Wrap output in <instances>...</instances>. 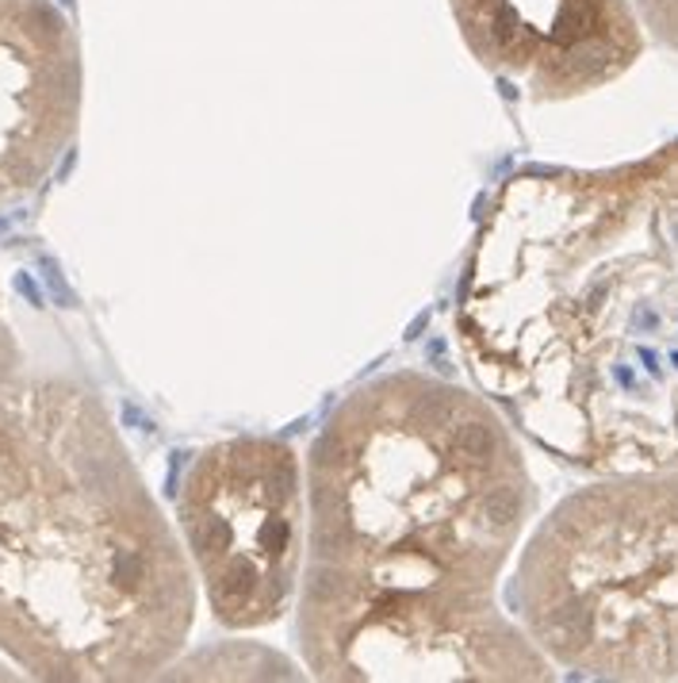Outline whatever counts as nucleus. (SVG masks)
<instances>
[{
	"label": "nucleus",
	"mask_w": 678,
	"mask_h": 683,
	"mask_svg": "<svg viewBox=\"0 0 678 683\" xmlns=\"http://www.w3.org/2000/svg\"><path fill=\"white\" fill-rule=\"evenodd\" d=\"M196 568L100 395L20 377L0 400V652L50 683L177 664Z\"/></svg>",
	"instance_id": "7ed1b4c3"
},
{
	"label": "nucleus",
	"mask_w": 678,
	"mask_h": 683,
	"mask_svg": "<svg viewBox=\"0 0 678 683\" xmlns=\"http://www.w3.org/2000/svg\"><path fill=\"white\" fill-rule=\"evenodd\" d=\"M4 676H8V672H4V668H0V679H4Z\"/></svg>",
	"instance_id": "9d476101"
},
{
	"label": "nucleus",
	"mask_w": 678,
	"mask_h": 683,
	"mask_svg": "<svg viewBox=\"0 0 678 683\" xmlns=\"http://www.w3.org/2000/svg\"><path fill=\"white\" fill-rule=\"evenodd\" d=\"M644 31L678 54V0H632Z\"/></svg>",
	"instance_id": "6e6552de"
},
{
	"label": "nucleus",
	"mask_w": 678,
	"mask_h": 683,
	"mask_svg": "<svg viewBox=\"0 0 678 683\" xmlns=\"http://www.w3.org/2000/svg\"><path fill=\"white\" fill-rule=\"evenodd\" d=\"M81 42L54 0H0V208L54 173L81 123Z\"/></svg>",
	"instance_id": "0eeeda50"
},
{
	"label": "nucleus",
	"mask_w": 678,
	"mask_h": 683,
	"mask_svg": "<svg viewBox=\"0 0 678 683\" xmlns=\"http://www.w3.org/2000/svg\"><path fill=\"white\" fill-rule=\"evenodd\" d=\"M23 353H20V342L16 334H12V326L4 319V307H0V400H4V392L23 377Z\"/></svg>",
	"instance_id": "1a4fd4ad"
},
{
	"label": "nucleus",
	"mask_w": 678,
	"mask_h": 683,
	"mask_svg": "<svg viewBox=\"0 0 678 683\" xmlns=\"http://www.w3.org/2000/svg\"><path fill=\"white\" fill-rule=\"evenodd\" d=\"M177 522L219 625L261 630L292 607L307 553V480L287 442L207 446L184 473Z\"/></svg>",
	"instance_id": "39448f33"
},
{
	"label": "nucleus",
	"mask_w": 678,
	"mask_h": 683,
	"mask_svg": "<svg viewBox=\"0 0 678 683\" xmlns=\"http://www.w3.org/2000/svg\"><path fill=\"white\" fill-rule=\"evenodd\" d=\"M537 507L506 415L449 380L387 373L345 395L307 457L295 642L311 676L548 679L498 607Z\"/></svg>",
	"instance_id": "f257e3e1"
},
{
	"label": "nucleus",
	"mask_w": 678,
	"mask_h": 683,
	"mask_svg": "<svg viewBox=\"0 0 678 683\" xmlns=\"http://www.w3.org/2000/svg\"><path fill=\"white\" fill-rule=\"evenodd\" d=\"M480 392L579 473H678V142L510 177L456 296Z\"/></svg>",
	"instance_id": "f03ea898"
},
{
	"label": "nucleus",
	"mask_w": 678,
	"mask_h": 683,
	"mask_svg": "<svg viewBox=\"0 0 678 683\" xmlns=\"http://www.w3.org/2000/svg\"><path fill=\"white\" fill-rule=\"evenodd\" d=\"M510 603L556 668L678 679V473H613L559 500L517 557Z\"/></svg>",
	"instance_id": "20e7f679"
},
{
	"label": "nucleus",
	"mask_w": 678,
	"mask_h": 683,
	"mask_svg": "<svg viewBox=\"0 0 678 683\" xmlns=\"http://www.w3.org/2000/svg\"><path fill=\"white\" fill-rule=\"evenodd\" d=\"M471 58L533 101H575L644 54L632 0H449Z\"/></svg>",
	"instance_id": "423d86ee"
}]
</instances>
